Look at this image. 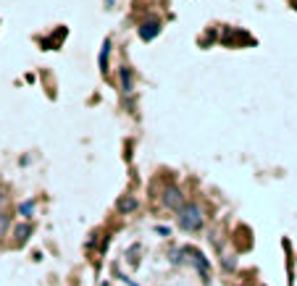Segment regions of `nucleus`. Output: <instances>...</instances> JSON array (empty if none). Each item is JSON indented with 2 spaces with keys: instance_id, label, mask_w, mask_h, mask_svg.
Segmentation results:
<instances>
[{
  "instance_id": "f257e3e1",
  "label": "nucleus",
  "mask_w": 297,
  "mask_h": 286,
  "mask_svg": "<svg viewBox=\"0 0 297 286\" xmlns=\"http://www.w3.org/2000/svg\"><path fill=\"white\" fill-rule=\"evenodd\" d=\"M205 218H202V210L198 205H184V210L179 213V226L184 231H200Z\"/></svg>"
},
{
  "instance_id": "f03ea898",
  "label": "nucleus",
  "mask_w": 297,
  "mask_h": 286,
  "mask_svg": "<svg viewBox=\"0 0 297 286\" xmlns=\"http://www.w3.org/2000/svg\"><path fill=\"white\" fill-rule=\"evenodd\" d=\"M163 205L174 210V213H182L184 210V195H182V189H176V187H169L163 192Z\"/></svg>"
},
{
  "instance_id": "7ed1b4c3",
  "label": "nucleus",
  "mask_w": 297,
  "mask_h": 286,
  "mask_svg": "<svg viewBox=\"0 0 297 286\" xmlns=\"http://www.w3.org/2000/svg\"><path fill=\"white\" fill-rule=\"evenodd\" d=\"M182 252L187 255V257H190V263L200 271L202 281H208V260L202 257V252H200V250H195V247H187V250H182Z\"/></svg>"
},
{
  "instance_id": "20e7f679",
  "label": "nucleus",
  "mask_w": 297,
  "mask_h": 286,
  "mask_svg": "<svg viewBox=\"0 0 297 286\" xmlns=\"http://www.w3.org/2000/svg\"><path fill=\"white\" fill-rule=\"evenodd\" d=\"M158 34H161V24H158V21H145L140 26V40H145V42L155 40Z\"/></svg>"
},
{
  "instance_id": "39448f33",
  "label": "nucleus",
  "mask_w": 297,
  "mask_h": 286,
  "mask_svg": "<svg viewBox=\"0 0 297 286\" xmlns=\"http://www.w3.org/2000/svg\"><path fill=\"white\" fill-rule=\"evenodd\" d=\"M13 236H16V242H18V244L29 242V236H32V226H29V223H18V226L13 228Z\"/></svg>"
},
{
  "instance_id": "423d86ee",
  "label": "nucleus",
  "mask_w": 297,
  "mask_h": 286,
  "mask_svg": "<svg viewBox=\"0 0 297 286\" xmlns=\"http://www.w3.org/2000/svg\"><path fill=\"white\" fill-rule=\"evenodd\" d=\"M137 205H140V202H137L134 197H121V200L116 202L118 213H134V210H137Z\"/></svg>"
},
{
  "instance_id": "0eeeda50",
  "label": "nucleus",
  "mask_w": 297,
  "mask_h": 286,
  "mask_svg": "<svg viewBox=\"0 0 297 286\" xmlns=\"http://www.w3.org/2000/svg\"><path fill=\"white\" fill-rule=\"evenodd\" d=\"M118 79H121V87H124V92H132V71H129V69H121V73H118Z\"/></svg>"
},
{
  "instance_id": "6e6552de",
  "label": "nucleus",
  "mask_w": 297,
  "mask_h": 286,
  "mask_svg": "<svg viewBox=\"0 0 297 286\" xmlns=\"http://www.w3.org/2000/svg\"><path fill=\"white\" fill-rule=\"evenodd\" d=\"M108 53H110V40H105L103 42V50H100V71H105V66H108Z\"/></svg>"
},
{
  "instance_id": "1a4fd4ad",
  "label": "nucleus",
  "mask_w": 297,
  "mask_h": 286,
  "mask_svg": "<svg viewBox=\"0 0 297 286\" xmlns=\"http://www.w3.org/2000/svg\"><path fill=\"white\" fill-rule=\"evenodd\" d=\"M18 213H21L24 218H32V213H34V202H32V200L21 202V205H18Z\"/></svg>"
},
{
  "instance_id": "9d476101",
  "label": "nucleus",
  "mask_w": 297,
  "mask_h": 286,
  "mask_svg": "<svg viewBox=\"0 0 297 286\" xmlns=\"http://www.w3.org/2000/svg\"><path fill=\"white\" fill-rule=\"evenodd\" d=\"M8 226H11V218H8L5 213H0V236L8 231Z\"/></svg>"
},
{
  "instance_id": "9b49d317",
  "label": "nucleus",
  "mask_w": 297,
  "mask_h": 286,
  "mask_svg": "<svg viewBox=\"0 0 297 286\" xmlns=\"http://www.w3.org/2000/svg\"><path fill=\"white\" fill-rule=\"evenodd\" d=\"M3 205H5V195L0 192V213H3Z\"/></svg>"
},
{
  "instance_id": "f8f14e48",
  "label": "nucleus",
  "mask_w": 297,
  "mask_h": 286,
  "mask_svg": "<svg viewBox=\"0 0 297 286\" xmlns=\"http://www.w3.org/2000/svg\"><path fill=\"white\" fill-rule=\"evenodd\" d=\"M105 5H108V8H110V5H113V0H105Z\"/></svg>"
}]
</instances>
